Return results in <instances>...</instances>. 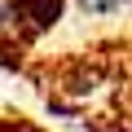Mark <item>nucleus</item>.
Listing matches in <instances>:
<instances>
[{"mask_svg": "<svg viewBox=\"0 0 132 132\" xmlns=\"http://www.w3.org/2000/svg\"><path fill=\"white\" fill-rule=\"evenodd\" d=\"M13 9H18L22 27H31V31H44L48 22H57V13H62V0H13Z\"/></svg>", "mask_w": 132, "mask_h": 132, "instance_id": "obj_1", "label": "nucleus"}, {"mask_svg": "<svg viewBox=\"0 0 132 132\" xmlns=\"http://www.w3.org/2000/svg\"><path fill=\"white\" fill-rule=\"evenodd\" d=\"M75 5H79L84 13H97V18H101V13H114V9H123L128 0H75Z\"/></svg>", "mask_w": 132, "mask_h": 132, "instance_id": "obj_2", "label": "nucleus"}]
</instances>
